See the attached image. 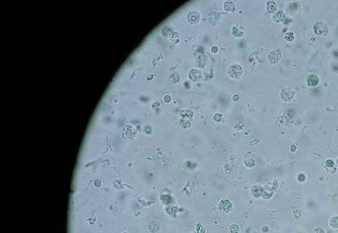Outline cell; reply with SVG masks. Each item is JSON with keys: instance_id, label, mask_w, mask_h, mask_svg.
<instances>
[{"instance_id": "obj_1", "label": "cell", "mask_w": 338, "mask_h": 233, "mask_svg": "<svg viewBox=\"0 0 338 233\" xmlns=\"http://www.w3.org/2000/svg\"><path fill=\"white\" fill-rule=\"evenodd\" d=\"M313 32L317 36H326L328 33V26L322 21H318L313 26Z\"/></svg>"}, {"instance_id": "obj_2", "label": "cell", "mask_w": 338, "mask_h": 233, "mask_svg": "<svg viewBox=\"0 0 338 233\" xmlns=\"http://www.w3.org/2000/svg\"><path fill=\"white\" fill-rule=\"evenodd\" d=\"M228 75L233 79H239L243 75V69L238 64H233L229 67L228 71Z\"/></svg>"}, {"instance_id": "obj_3", "label": "cell", "mask_w": 338, "mask_h": 233, "mask_svg": "<svg viewBox=\"0 0 338 233\" xmlns=\"http://www.w3.org/2000/svg\"><path fill=\"white\" fill-rule=\"evenodd\" d=\"M282 57V53L280 50L274 49L269 52L268 55V59L271 64H276L280 62Z\"/></svg>"}, {"instance_id": "obj_4", "label": "cell", "mask_w": 338, "mask_h": 233, "mask_svg": "<svg viewBox=\"0 0 338 233\" xmlns=\"http://www.w3.org/2000/svg\"><path fill=\"white\" fill-rule=\"evenodd\" d=\"M282 99L286 102H290L294 99L295 96V92L291 88H285L283 89L281 92Z\"/></svg>"}, {"instance_id": "obj_5", "label": "cell", "mask_w": 338, "mask_h": 233, "mask_svg": "<svg viewBox=\"0 0 338 233\" xmlns=\"http://www.w3.org/2000/svg\"><path fill=\"white\" fill-rule=\"evenodd\" d=\"M189 77L191 81L193 82H198L201 78V72L197 69H192L189 71Z\"/></svg>"}, {"instance_id": "obj_6", "label": "cell", "mask_w": 338, "mask_h": 233, "mask_svg": "<svg viewBox=\"0 0 338 233\" xmlns=\"http://www.w3.org/2000/svg\"><path fill=\"white\" fill-rule=\"evenodd\" d=\"M307 83L310 87H316L319 83V77L316 74L309 75L307 77Z\"/></svg>"}, {"instance_id": "obj_7", "label": "cell", "mask_w": 338, "mask_h": 233, "mask_svg": "<svg viewBox=\"0 0 338 233\" xmlns=\"http://www.w3.org/2000/svg\"><path fill=\"white\" fill-rule=\"evenodd\" d=\"M187 21L190 23H197L200 21V14L196 11H192L187 14Z\"/></svg>"}, {"instance_id": "obj_8", "label": "cell", "mask_w": 338, "mask_h": 233, "mask_svg": "<svg viewBox=\"0 0 338 233\" xmlns=\"http://www.w3.org/2000/svg\"><path fill=\"white\" fill-rule=\"evenodd\" d=\"M266 9L271 14H275L277 11L278 6L274 1H268L266 3Z\"/></svg>"}, {"instance_id": "obj_9", "label": "cell", "mask_w": 338, "mask_h": 233, "mask_svg": "<svg viewBox=\"0 0 338 233\" xmlns=\"http://www.w3.org/2000/svg\"><path fill=\"white\" fill-rule=\"evenodd\" d=\"M286 18V14L283 13V11H276L273 15V21L276 23H280L283 21Z\"/></svg>"}, {"instance_id": "obj_10", "label": "cell", "mask_w": 338, "mask_h": 233, "mask_svg": "<svg viewBox=\"0 0 338 233\" xmlns=\"http://www.w3.org/2000/svg\"><path fill=\"white\" fill-rule=\"evenodd\" d=\"M220 207L222 211H225V212H228V211H231V210H232V205H231V202H229V201L223 200V201H222L221 202H220Z\"/></svg>"}, {"instance_id": "obj_11", "label": "cell", "mask_w": 338, "mask_h": 233, "mask_svg": "<svg viewBox=\"0 0 338 233\" xmlns=\"http://www.w3.org/2000/svg\"><path fill=\"white\" fill-rule=\"evenodd\" d=\"M224 9L227 11H233L235 10V6L232 2L227 1L224 4Z\"/></svg>"}, {"instance_id": "obj_12", "label": "cell", "mask_w": 338, "mask_h": 233, "mask_svg": "<svg viewBox=\"0 0 338 233\" xmlns=\"http://www.w3.org/2000/svg\"><path fill=\"white\" fill-rule=\"evenodd\" d=\"M325 166L327 167V170H328V171H330V169H333L334 171H336L337 169L334 163V161L332 159H328V160H326V162H325Z\"/></svg>"}, {"instance_id": "obj_13", "label": "cell", "mask_w": 338, "mask_h": 233, "mask_svg": "<svg viewBox=\"0 0 338 233\" xmlns=\"http://www.w3.org/2000/svg\"><path fill=\"white\" fill-rule=\"evenodd\" d=\"M329 225L334 229H338V217H333L331 218L329 221Z\"/></svg>"}, {"instance_id": "obj_14", "label": "cell", "mask_w": 338, "mask_h": 233, "mask_svg": "<svg viewBox=\"0 0 338 233\" xmlns=\"http://www.w3.org/2000/svg\"><path fill=\"white\" fill-rule=\"evenodd\" d=\"M180 114H181V116H184V117H185V118H191V117H192V116H193V113H192V112H191V111H189V110H182L181 112H180Z\"/></svg>"}, {"instance_id": "obj_15", "label": "cell", "mask_w": 338, "mask_h": 233, "mask_svg": "<svg viewBox=\"0 0 338 233\" xmlns=\"http://www.w3.org/2000/svg\"><path fill=\"white\" fill-rule=\"evenodd\" d=\"M261 193H262V190H261V187H259V186H256L252 189V194L256 197H259V195L261 194Z\"/></svg>"}, {"instance_id": "obj_16", "label": "cell", "mask_w": 338, "mask_h": 233, "mask_svg": "<svg viewBox=\"0 0 338 233\" xmlns=\"http://www.w3.org/2000/svg\"><path fill=\"white\" fill-rule=\"evenodd\" d=\"M285 39L287 41H293L295 39V36H294V33L292 32H287L285 35Z\"/></svg>"}, {"instance_id": "obj_17", "label": "cell", "mask_w": 338, "mask_h": 233, "mask_svg": "<svg viewBox=\"0 0 338 233\" xmlns=\"http://www.w3.org/2000/svg\"><path fill=\"white\" fill-rule=\"evenodd\" d=\"M180 124H181V126H183L184 128H186V127L188 126H190V123H189V122L186 121V120H183L182 121H180Z\"/></svg>"}, {"instance_id": "obj_18", "label": "cell", "mask_w": 338, "mask_h": 233, "mask_svg": "<svg viewBox=\"0 0 338 233\" xmlns=\"http://www.w3.org/2000/svg\"><path fill=\"white\" fill-rule=\"evenodd\" d=\"M312 233H325V232L321 227H317V228H316L313 230Z\"/></svg>"}, {"instance_id": "obj_19", "label": "cell", "mask_w": 338, "mask_h": 233, "mask_svg": "<svg viewBox=\"0 0 338 233\" xmlns=\"http://www.w3.org/2000/svg\"><path fill=\"white\" fill-rule=\"evenodd\" d=\"M234 227H235V226H234V225H232V226H231V227H230L231 232L232 233H237L238 232V230H239L238 226H236V228H234Z\"/></svg>"}, {"instance_id": "obj_20", "label": "cell", "mask_w": 338, "mask_h": 233, "mask_svg": "<svg viewBox=\"0 0 338 233\" xmlns=\"http://www.w3.org/2000/svg\"><path fill=\"white\" fill-rule=\"evenodd\" d=\"M213 118H214V120H216V121H220L222 119V115L220 114H216L214 115V116H213Z\"/></svg>"}, {"instance_id": "obj_21", "label": "cell", "mask_w": 338, "mask_h": 233, "mask_svg": "<svg viewBox=\"0 0 338 233\" xmlns=\"http://www.w3.org/2000/svg\"><path fill=\"white\" fill-rule=\"evenodd\" d=\"M298 180H300V181H304L306 179V176L304 175V174H300V175H298Z\"/></svg>"}, {"instance_id": "obj_22", "label": "cell", "mask_w": 338, "mask_h": 233, "mask_svg": "<svg viewBox=\"0 0 338 233\" xmlns=\"http://www.w3.org/2000/svg\"><path fill=\"white\" fill-rule=\"evenodd\" d=\"M232 99H233V101H235V102L238 101V100L240 99V96H239V95H237V94L234 95L233 97H232Z\"/></svg>"}, {"instance_id": "obj_23", "label": "cell", "mask_w": 338, "mask_h": 233, "mask_svg": "<svg viewBox=\"0 0 338 233\" xmlns=\"http://www.w3.org/2000/svg\"><path fill=\"white\" fill-rule=\"evenodd\" d=\"M290 149H291V151H292V152H295V151L297 150V147H296L295 144H292V145L291 146Z\"/></svg>"}, {"instance_id": "obj_24", "label": "cell", "mask_w": 338, "mask_h": 233, "mask_svg": "<svg viewBox=\"0 0 338 233\" xmlns=\"http://www.w3.org/2000/svg\"><path fill=\"white\" fill-rule=\"evenodd\" d=\"M211 50H212V52H213V53H216V52L218 51V48H216V46H213V48H211Z\"/></svg>"}, {"instance_id": "obj_25", "label": "cell", "mask_w": 338, "mask_h": 233, "mask_svg": "<svg viewBox=\"0 0 338 233\" xmlns=\"http://www.w3.org/2000/svg\"><path fill=\"white\" fill-rule=\"evenodd\" d=\"M165 102H169L171 101V97L169 96H166L165 97Z\"/></svg>"}, {"instance_id": "obj_26", "label": "cell", "mask_w": 338, "mask_h": 233, "mask_svg": "<svg viewBox=\"0 0 338 233\" xmlns=\"http://www.w3.org/2000/svg\"><path fill=\"white\" fill-rule=\"evenodd\" d=\"M337 165H338V159H337Z\"/></svg>"}]
</instances>
